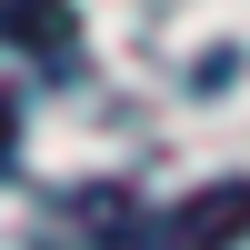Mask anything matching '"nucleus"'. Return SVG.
<instances>
[{"label": "nucleus", "instance_id": "nucleus-1", "mask_svg": "<svg viewBox=\"0 0 250 250\" xmlns=\"http://www.w3.org/2000/svg\"><path fill=\"white\" fill-rule=\"evenodd\" d=\"M240 240H250V180H210L160 210V250H240Z\"/></svg>", "mask_w": 250, "mask_h": 250}, {"label": "nucleus", "instance_id": "nucleus-3", "mask_svg": "<svg viewBox=\"0 0 250 250\" xmlns=\"http://www.w3.org/2000/svg\"><path fill=\"white\" fill-rule=\"evenodd\" d=\"M80 230H90V250H160V220L130 190H80Z\"/></svg>", "mask_w": 250, "mask_h": 250}, {"label": "nucleus", "instance_id": "nucleus-2", "mask_svg": "<svg viewBox=\"0 0 250 250\" xmlns=\"http://www.w3.org/2000/svg\"><path fill=\"white\" fill-rule=\"evenodd\" d=\"M0 40L30 50L40 70H80V10L70 0H0Z\"/></svg>", "mask_w": 250, "mask_h": 250}, {"label": "nucleus", "instance_id": "nucleus-4", "mask_svg": "<svg viewBox=\"0 0 250 250\" xmlns=\"http://www.w3.org/2000/svg\"><path fill=\"white\" fill-rule=\"evenodd\" d=\"M20 160V90H0V170Z\"/></svg>", "mask_w": 250, "mask_h": 250}]
</instances>
